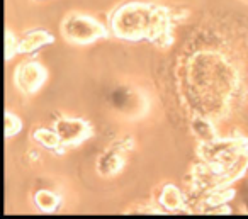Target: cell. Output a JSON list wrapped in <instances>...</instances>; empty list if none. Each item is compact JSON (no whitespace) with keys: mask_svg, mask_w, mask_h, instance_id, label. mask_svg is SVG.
<instances>
[{"mask_svg":"<svg viewBox=\"0 0 248 219\" xmlns=\"http://www.w3.org/2000/svg\"><path fill=\"white\" fill-rule=\"evenodd\" d=\"M34 204L41 212H55L62 204V197L56 192L48 190V188H41L34 194Z\"/></svg>","mask_w":248,"mask_h":219,"instance_id":"cell-10","label":"cell"},{"mask_svg":"<svg viewBox=\"0 0 248 219\" xmlns=\"http://www.w3.org/2000/svg\"><path fill=\"white\" fill-rule=\"evenodd\" d=\"M32 140L41 148H45V150L63 151L66 148L65 144H63V141L60 140L55 127H53V129H49V127H36V129L32 131Z\"/></svg>","mask_w":248,"mask_h":219,"instance_id":"cell-9","label":"cell"},{"mask_svg":"<svg viewBox=\"0 0 248 219\" xmlns=\"http://www.w3.org/2000/svg\"><path fill=\"white\" fill-rule=\"evenodd\" d=\"M131 140H119L112 143L97 160V172L100 177H114L123 170L126 163V153L131 150Z\"/></svg>","mask_w":248,"mask_h":219,"instance_id":"cell-5","label":"cell"},{"mask_svg":"<svg viewBox=\"0 0 248 219\" xmlns=\"http://www.w3.org/2000/svg\"><path fill=\"white\" fill-rule=\"evenodd\" d=\"M65 146H77L87 141L93 134L90 123L80 117H62L53 126Z\"/></svg>","mask_w":248,"mask_h":219,"instance_id":"cell-6","label":"cell"},{"mask_svg":"<svg viewBox=\"0 0 248 219\" xmlns=\"http://www.w3.org/2000/svg\"><path fill=\"white\" fill-rule=\"evenodd\" d=\"M192 126V131L197 138H199L201 143H209V141H214L217 140V133L214 129L213 123H211L207 117L204 116H196L190 123Z\"/></svg>","mask_w":248,"mask_h":219,"instance_id":"cell-11","label":"cell"},{"mask_svg":"<svg viewBox=\"0 0 248 219\" xmlns=\"http://www.w3.org/2000/svg\"><path fill=\"white\" fill-rule=\"evenodd\" d=\"M48 78V72L41 63L34 60H26L19 63L14 72V85L24 95H34Z\"/></svg>","mask_w":248,"mask_h":219,"instance_id":"cell-4","label":"cell"},{"mask_svg":"<svg viewBox=\"0 0 248 219\" xmlns=\"http://www.w3.org/2000/svg\"><path fill=\"white\" fill-rule=\"evenodd\" d=\"M248 151V141L243 138H228V140L209 141V143H201L199 155L202 158V163L211 165L214 168L224 170L230 167L240 155Z\"/></svg>","mask_w":248,"mask_h":219,"instance_id":"cell-3","label":"cell"},{"mask_svg":"<svg viewBox=\"0 0 248 219\" xmlns=\"http://www.w3.org/2000/svg\"><path fill=\"white\" fill-rule=\"evenodd\" d=\"M109 31L124 41L148 39L163 46L172 41V16L155 4L126 2L110 14Z\"/></svg>","mask_w":248,"mask_h":219,"instance_id":"cell-1","label":"cell"},{"mask_svg":"<svg viewBox=\"0 0 248 219\" xmlns=\"http://www.w3.org/2000/svg\"><path fill=\"white\" fill-rule=\"evenodd\" d=\"M17 46H19V39L16 38V34L11 29H5V62L12 60V56L19 55Z\"/></svg>","mask_w":248,"mask_h":219,"instance_id":"cell-13","label":"cell"},{"mask_svg":"<svg viewBox=\"0 0 248 219\" xmlns=\"http://www.w3.org/2000/svg\"><path fill=\"white\" fill-rule=\"evenodd\" d=\"M109 28L87 14H68L62 22V36L70 45H92L109 36Z\"/></svg>","mask_w":248,"mask_h":219,"instance_id":"cell-2","label":"cell"},{"mask_svg":"<svg viewBox=\"0 0 248 219\" xmlns=\"http://www.w3.org/2000/svg\"><path fill=\"white\" fill-rule=\"evenodd\" d=\"M22 131V121L11 110H5L4 114V133L5 138H14Z\"/></svg>","mask_w":248,"mask_h":219,"instance_id":"cell-12","label":"cell"},{"mask_svg":"<svg viewBox=\"0 0 248 219\" xmlns=\"http://www.w3.org/2000/svg\"><path fill=\"white\" fill-rule=\"evenodd\" d=\"M55 41L51 32L45 31V29H32L22 34V38H19V46L17 51L19 55H31V53L38 51L43 46H48Z\"/></svg>","mask_w":248,"mask_h":219,"instance_id":"cell-7","label":"cell"},{"mask_svg":"<svg viewBox=\"0 0 248 219\" xmlns=\"http://www.w3.org/2000/svg\"><path fill=\"white\" fill-rule=\"evenodd\" d=\"M160 205L169 212H187L186 197H184L182 190L173 184L163 185L162 192H160Z\"/></svg>","mask_w":248,"mask_h":219,"instance_id":"cell-8","label":"cell"}]
</instances>
